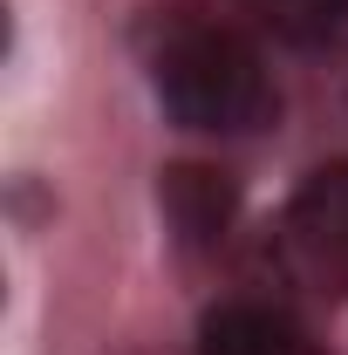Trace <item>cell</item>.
Here are the masks:
<instances>
[{"label":"cell","instance_id":"6da1fadb","mask_svg":"<svg viewBox=\"0 0 348 355\" xmlns=\"http://www.w3.org/2000/svg\"><path fill=\"white\" fill-rule=\"evenodd\" d=\"M143 62L177 130L253 137L280 116V89L266 76L260 42L205 7H157L143 28Z\"/></svg>","mask_w":348,"mask_h":355},{"label":"cell","instance_id":"7a4b0ae2","mask_svg":"<svg viewBox=\"0 0 348 355\" xmlns=\"http://www.w3.org/2000/svg\"><path fill=\"white\" fill-rule=\"evenodd\" d=\"M273 246H280V266L294 287L321 294V301H348V164L314 171L287 198Z\"/></svg>","mask_w":348,"mask_h":355},{"label":"cell","instance_id":"3957f363","mask_svg":"<svg viewBox=\"0 0 348 355\" xmlns=\"http://www.w3.org/2000/svg\"><path fill=\"white\" fill-rule=\"evenodd\" d=\"M198 355H321L314 335L287 308H266V301H225L205 314L198 328Z\"/></svg>","mask_w":348,"mask_h":355},{"label":"cell","instance_id":"277c9868","mask_svg":"<svg viewBox=\"0 0 348 355\" xmlns=\"http://www.w3.org/2000/svg\"><path fill=\"white\" fill-rule=\"evenodd\" d=\"M164 212H171V225L191 246H212V239H225L232 191L212 171H198V164H177V171H164Z\"/></svg>","mask_w":348,"mask_h":355},{"label":"cell","instance_id":"5b68a950","mask_svg":"<svg viewBox=\"0 0 348 355\" xmlns=\"http://www.w3.org/2000/svg\"><path fill=\"white\" fill-rule=\"evenodd\" d=\"M253 14L287 48H321L348 28V0H253Z\"/></svg>","mask_w":348,"mask_h":355}]
</instances>
